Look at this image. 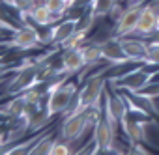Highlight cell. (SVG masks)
Returning <instances> with one entry per match:
<instances>
[{"label": "cell", "instance_id": "6da1fadb", "mask_svg": "<svg viewBox=\"0 0 159 155\" xmlns=\"http://www.w3.org/2000/svg\"><path fill=\"white\" fill-rule=\"evenodd\" d=\"M47 101H45V110L52 118L62 112H69L73 107V97L77 95V82L67 81V79H56L54 82L47 84Z\"/></svg>", "mask_w": 159, "mask_h": 155}, {"label": "cell", "instance_id": "7a4b0ae2", "mask_svg": "<svg viewBox=\"0 0 159 155\" xmlns=\"http://www.w3.org/2000/svg\"><path fill=\"white\" fill-rule=\"evenodd\" d=\"M105 86H107V81L101 75H96L92 79H88L84 82V86L81 88V92L77 94L75 105L69 108V112H84V110H90V108H98L99 99L107 90Z\"/></svg>", "mask_w": 159, "mask_h": 155}, {"label": "cell", "instance_id": "3957f363", "mask_svg": "<svg viewBox=\"0 0 159 155\" xmlns=\"http://www.w3.org/2000/svg\"><path fill=\"white\" fill-rule=\"evenodd\" d=\"M90 116H92L90 110H84V112H69L67 118L62 123V129H60L62 138L67 140V142L79 140V138L86 133V129H88Z\"/></svg>", "mask_w": 159, "mask_h": 155}, {"label": "cell", "instance_id": "277c9868", "mask_svg": "<svg viewBox=\"0 0 159 155\" xmlns=\"http://www.w3.org/2000/svg\"><path fill=\"white\" fill-rule=\"evenodd\" d=\"M39 73L41 67L38 64H26L19 69V73L13 77V81L8 86V92L11 95H19L30 88H34L36 84H39Z\"/></svg>", "mask_w": 159, "mask_h": 155}, {"label": "cell", "instance_id": "5b68a950", "mask_svg": "<svg viewBox=\"0 0 159 155\" xmlns=\"http://www.w3.org/2000/svg\"><path fill=\"white\" fill-rule=\"evenodd\" d=\"M153 75H155L153 71H148L144 65H139V67L131 69L129 73L116 77L114 82H116V86H118L120 90H125V92H139V90H142L150 81H153Z\"/></svg>", "mask_w": 159, "mask_h": 155}, {"label": "cell", "instance_id": "8992f818", "mask_svg": "<svg viewBox=\"0 0 159 155\" xmlns=\"http://www.w3.org/2000/svg\"><path fill=\"white\" fill-rule=\"evenodd\" d=\"M129 112V107H127V101L124 95L120 94H111L105 90V118L107 122L112 125V129L116 131L120 122L125 118V114Z\"/></svg>", "mask_w": 159, "mask_h": 155}, {"label": "cell", "instance_id": "52a82bcc", "mask_svg": "<svg viewBox=\"0 0 159 155\" xmlns=\"http://www.w3.org/2000/svg\"><path fill=\"white\" fill-rule=\"evenodd\" d=\"M114 136H116V131H114L112 125L107 122V118H105V116H98V122H96V125H94V135H92L94 153L112 149Z\"/></svg>", "mask_w": 159, "mask_h": 155}, {"label": "cell", "instance_id": "ba28073f", "mask_svg": "<svg viewBox=\"0 0 159 155\" xmlns=\"http://www.w3.org/2000/svg\"><path fill=\"white\" fill-rule=\"evenodd\" d=\"M140 13H142V6H129V8H125V10L120 13L118 21H116L114 36L124 38V36L135 34V32H137V26H139Z\"/></svg>", "mask_w": 159, "mask_h": 155}, {"label": "cell", "instance_id": "9c48e42d", "mask_svg": "<svg viewBox=\"0 0 159 155\" xmlns=\"http://www.w3.org/2000/svg\"><path fill=\"white\" fill-rule=\"evenodd\" d=\"M39 43H41V36H39V32H38L34 26H30V24H26V26H23V28H17V30L13 32L11 39H10V45H11V47L23 49V51L34 49V47H38Z\"/></svg>", "mask_w": 159, "mask_h": 155}, {"label": "cell", "instance_id": "30bf717a", "mask_svg": "<svg viewBox=\"0 0 159 155\" xmlns=\"http://www.w3.org/2000/svg\"><path fill=\"white\" fill-rule=\"evenodd\" d=\"M79 28V17H69L60 21L58 24H54L49 30V43L52 45H62L64 41H67Z\"/></svg>", "mask_w": 159, "mask_h": 155}, {"label": "cell", "instance_id": "8fae6325", "mask_svg": "<svg viewBox=\"0 0 159 155\" xmlns=\"http://www.w3.org/2000/svg\"><path fill=\"white\" fill-rule=\"evenodd\" d=\"M120 43H122V49H124V52H125V56L129 60L146 64V51H148V43L146 41L124 36V38H120Z\"/></svg>", "mask_w": 159, "mask_h": 155}, {"label": "cell", "instance_id": "7c38bea8", "mask_svg": "<svg viewBox=\"0 0 159 155\" xmlns=\"http://www.w3.org/2000/svg\"><path fill=\"white\" fill-rule=\"evenodd\" d=\"M86 65V60L83 56V49L81 47H73V49H64L62 54V73H77Z\"/></svg>", "mask_w": 159, "mask_h": 155}, {"label": "cell", "instance_id": "4fadbf2b", "mask_svg": "<svg viewBox=\"0 0 159 155\" xmlns=\"http://www.w3.org/2000/svg\"><path fill=\"white\" fill-rule=\"evenodd\" d=\"M157 11H159V4L142 6V13H140V19H139L137 34H140V36H152L157 30Z\"/></svg>", "mask_w": 159, "mask_h": 155}, {"label": "cell", "instance_id": "5bb4252c", "mask_svg": "<svg viewBox=\"0 0 159 155\" xmlns=\"http://www.w3.org/2000/svg\"><path fill=\"white\" fill-rule=\"evenodd\" d=\"M101 51H103V60L109 62L111 65L114 64H122L125 60H129L122 49V43H120V38H109L105 41H101Z\"/></svg>", "mask_w": 159, "mask_h": 155}, {"label": "cell", "instance_id": "9a60e30c", "mask_svg": "<svg viewBox=\"0 0 159 155\" xmlns=\"http://www.w3.org/2000/svg\"><path fill=\"white\" fill-rule=\"evenodd\" d=\"M142 123H144V122L137 120L131 112H127L125 118L120 122V127H122L125 138H127L131 144H133V142H140V140H144V125H142Z\"/></svg>", "mask_w": 159, "mask_h": 155}, {"label": "cell", "instance_id": "2e32d148", "mask_svg": "<svg viewBox=\"0 0 159 155\" xmlns=\"http://www.w3.org/2000/svg\"><path fill=\"white\" fill-rule=\"evenodd\" d=\"M6 118H11V120H19V118H25L26 116V101L25 97L19 94L17 97H13L11 101H8V105L0 110Z\"/></svg>", "mask_w": 159, "mask_h": 155}, {"label": "cell", "instance_id": "e0dca14e", "mask_svg": "<svg viewBox=\"0 0 159 155\" xmlns=\"http://www.w3.org/2000/svg\"><path fill=\"white\" fill-rule=\"evenodd\" d=\"M28 17H30V19H32L38 26H49V24L56 19V17L51 13V10L45 6V2H43V4H36V6H34V10L30 11V15H28Z\"/></svg>", "mask_w": 159, "mask_h": 155}, {"label": "cell", "instance_id": "ac0fdd59", "mask_svg": "<svg viewBox=\"0 0 159 155\" xmlns=\"http://www.w3.org/2000/svg\"><path fill=\"white\" fill-rule=\"evenodd\" d=\"M54 142H56V140H54L51 135L41 136V138H38V140L32 144V148L28 149V153H30V155H51V149H52Z\"/></svg>", "mask_w": 159, "mask_h": 155}, {"label": "cell", "instance_id": "d6986e66", "mask_svg": "<svg viewBox=\"0 0 159 155\" xmlns=\"http://www.w3.org/2000/svg\"><path fill=\"white\" fill-rule=\"evenodd\" d=\"M116 6V0H92L90 2V11L92 15L98 17H107Z\"/></svg>", "mask_w": 159, "mask_h": 155}, {"label": "cell", "instance_id": "ffe728a7", "mask_svg": "<svg viewBox=\"0 0 159 155\" xmlns=\"http://www.w3.org/2000/svg\"><path fill=\"white\" fill-rule=\"evenodd\" d=\"M83 49V56L86 60V65H92V64H98L103 60V51H101V43H90V45H84L81 47Z\"/></svg>", "mask_w": 159, "mask_h": 155}, {"label": "cell", "instance_id": "44dd1931", "mask_svg": "<svg viewBox=\"0 0 159 155\" xmlns=\"http://www.w3.org/2000/svg\"><path fill=\"white\" fill-rule=\"evenodd\" d=\"M45 6L51 10V13L58 19L62 17L67 10H69V2L67 0H45Z\"/></svg>", "mask_w": 159, "mask_h": 155}, {"label": "cell", "instance_id": "7402d4cb", "mask_svg": "<svg viewBox=\"0 0 159 155\" xmlns=\"http://www.w3.org/2000/svg\"><path fill=\"white\" fill-rule=\"evenodd\" d=\"M8 4L15 8L21 15H30V11L36 6V0H8Z\"/></svg>", "mask_w": 159, "mask_h": 155}, {"label": "cell", "instance_id": "603a6c76", "mask_svg": "<svg viewBox=\"0 0 159 155\" xmlns=\"http://www.w3.org/2000/svg\"><path fill=\"white\" fill-rule=\"evenodd\" d=\"M146 64L159 67V41H150L146 51Z\"/></svg>", "mask_w": 159, "mask_h": 155}, {"label": "cell", "instance_id": "cb8c5ba5", "mask_svg": "<svg viewBox=\"0 0 159 155\" xmlns=\"http://www.w3.org/2000/svg\"><path fill=\"white\" fill-rule=\"evenodd\" d=\"M71 153V146H69V142L66 140V142H54V146H52V149H51V155H69Z\"/></svg>", "mask_w": 159, "mask_h": 155}, {"label": "cell", "instance_id": "d4e9b609", "mask_svg": "<svg viewBox=\"0 0 159 155\" xmlns=\"http://www.w3.org/2000/svg\"><path fill=\"white\" fill-rule=\"evenodd\" d=\"M157 28H159V11H157Z\"/></svg>", "mask_w": 159, "mask_h": 155}, {"label": "cell", "instance_id": "484cf974", "mask_svg": "<svg viewBox=\"0 0 159 155\" xmlns=\"http://www.w3.org/2000/svg\"><path fill=\"white\" fill-rule=\"evenodd\" d=\"M67 2H71V0H67Z\"/></svg>", "mask_w": 159, "mask_h": 155}, {"label": "cell", "instance_id": "4316f807", "mask_svg": "<svg viewBox=\"0 0 159 155\" xmlns=\"http://www.w3.org/2000/svg\"><path fill=\"white\" fill-rule=\"evenodd\" d=\"M4 2H8V0H4Z\"/></svg>", "mask_w": 159, "mask_h": 155}]
</instances>
